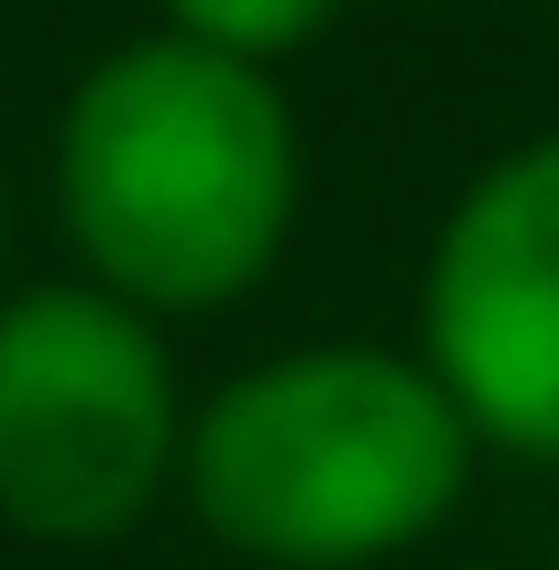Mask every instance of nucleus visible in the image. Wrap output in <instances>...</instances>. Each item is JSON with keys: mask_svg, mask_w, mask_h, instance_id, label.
Returning a JSON list of instances; mask_svg holds the SVG:
<instances>
[{"mask_svg": "<svg viewBox=\"0 0 559 570\" xmlns=\"http://www.w3.org/2000/svg\"><path fill=\"white\" fill-rule=\"evenodd\" d=\"M45 198L67 275L110 285L121 307L198 330L253 307L307 219V121L275 67L209 56L187 33L99 45L56 99Z\"/></svg>", "mask_w": 559, "mask_h": 570, "instance_id": "obj_1", "label": "nucleus"}, {"mask_svg": "<svg viewBox=\"0 0 559 570\" xmlns=\"http://www.w3.org/2000/svg\"><path fill=\"white\" fill-rule=\"evenodd\" d=\"M483 439L418 341H285L187 417L176 504L242 570H395L472 504Z\"/></svg>", "mask_w": 559, "mask_h": 570, "instance_id": "obj_2", "label": "nucleus"}, {"mask_svg": "<svg viewBox=\"0 0 559 570\" xmlns=\"http://www.w3.org/2000/svg\"><path fill=\"white\" fill-rule=\"evenodd\" d=\"M187 373L176 330L88 275L0 285V538L22 549H121L187 472Z\"/></svg>", "mask_w": 559, "mask_h": 570, "instance_id": "obj_3", "label": "nucleus"}, {"mask_svg": "<svg viewBox=\"0 0 559 570\" xmlns=\"http://www.w3.org/2000/svg\"><path fill=\"white\" fill-rule=\"evenodd\" d=\"M418 362L483 461L559 472V121L450 187L418 253Z\"/></svg>", "mask_w": 559, "mask_h": 570, "instance_id": "obj_4", "label": "nucleus"}, {"mask_svg": "<svg viewBox=\"0 0 559 570\" xmlns=\"http://www.w3.org/2000/svg\"><path fill=\"white\" fill-rule=\"evenodd\" d=\"M351 0H154V22L165 33H187V45H209V56H242V67H296L307 45H330V22H341Z\"/></svg>", "mask_w": 559, "mask_h": 570, "instance_id": "obj_5", "label": "nucleus"}, {"mask_svg": "<svg viewBox=\"0 0 559 570\" xmlns=\"http://www.w3.org/2000/svg\"><path fill=\"white\" fill-rule=\"evenodd\" d=\"M0 285H22L11 275V187H0Z\"/></svg>", "mask_w": 559, "mask_h": 570, "instance_id": "obj_6", "label": "nucleus"}, {"mask_svg": "<svg viewBox=\"0 0 559 570\" xmlns=\"http://www.w3.org/2000/svg\"><path fill=\"white\" fill-rule=\"evenodd\" d=\"M549 570H559V560H549Z\"/></svg>", "mask_w": 559, "mask_h": 570, "instance_id": "obj_7", "label": "nucleus"}]
</instances>
